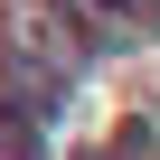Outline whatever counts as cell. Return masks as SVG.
I'll list each match as a JSON object with an SVG mask.
<instances>
[{"label":"cell","instance_id":"cell-1","mask_svg":"<svg viewBox=\"0 0 160 160\" xmlns=\"http://www.w3.org/2000/svg\"><path fill=\"white\" fill-rule=\"evenodd\" d=\"M113 10H160V0H113Z\"/></svg>","mask_w":160,"mask_h":160}]
</instances>
